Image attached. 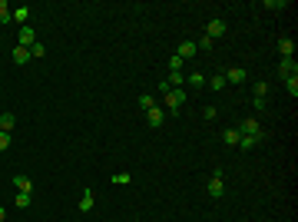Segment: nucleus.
I'll return each instance as SVG.
<instances>
[{
  "label": "nucleus",
  "mask_w": 298,
  "mask_h": 222,
  "mask_svg": "<svg viewBox=\"0 0 298 222\" xmlns=\"http://www.w3.org/2000/svg\"><path fill=\"white\" fill-rule=\"evenodd\" d=\"M163 100H166L169 113H179L182 103H186V90H172V86H166V90H163Z\"/></svg>",
  "instance_id": "nucleus-1"
},
{
  "label": "nucleus",
  "mask_w": 298,
  "mask_h": 222,
  "mask_svg": "<svg viewBox=\"0 0 298 222\" xmlns=\"http://www.w3.org/2000/svg\"><path fill=\"white\" fill-rule=\"evenodd\" d=\"M209 196H212V199L225 196V169H212V179H209Z\"/></svg>",
  "instance_id": "nucleus-2"
},
{
  "label": "nucleus",
  "mask_w": 298,
  "mask_h": 222,
  "mask_svg": "<svg viewBox=\"0 0 298 222\" xmlns=\"http://www.w3.org/2000/svg\"><path fill=\"white\" fill-rule=\"evenodd\" d=\"M235 130H239V136H262V123L259 120H255V116H245L242 123H239V126H235Z\"/></svg>",
  "instance_id": "nucleus-3"
},
{
  "label": "nucleus",
  "mask_w": 298,
  "mask_h": 222,
  "mask_svg": "<svg viewBox=\"0 0 298 222\" xmlns=\"http://www.w3.org/2000/svg\"><path fill=\"white\" fill-rule=\"evenodd\" d=\"M33 43H37V34H33V27H30V23H27V27H20V34H17V47H27V50H30Z\"/></svg>",
  "instance_id": "nucleus-4"
},
{
  "label": "nucleus",
  "mask_w": 298,
  "mask_h": 222,
  "mask_svg": "<svg viewBox=\"0 0 298 222\" xmlns=\"http://www.w3.org/2000/svg\"><path fill=\"white\" fill-rule=\"evenodd\" d=\"M225 30H229V23L215 17V20H209V27H205V37H209V40H215V37H222Z\"/></svg>",
  "instance_id": "nucleus-5"
},
{
  "label": "nucleus",
  "mask_w": 298,
  "mask_h": 222,
  "mask_svg": "<svg viewBox=\"0 0 298 222\" xmlns=\"http://www.w3.org/2000/svg\"><path fill=\"white\" fill-rule=\"evenodd\" d=\"M279 76H281V80H288V76H298V63H295V56H288V60H281V63H279Z\"/></svg>",
  "instance_id": "nucleus-6"
},
{
  "label": "nucleus",
  "mask_w": 298,
  "mask_h": 222,
  "mask_svg": "<svg viewBox=\"0 0 298 222\" xmlns=\"http://www.w3.org/2000/svg\"><path fill=\"white\" fill-rule=\"evenodd\" d=\"M93 205H96L93 189H83V196H80V212H93Z\"/></svg>",
  "instance_id": "nucleus-7"
},
{
  "label": "nucleus",
  "mask_w": 298,
  "mask_h": 222,
  "mask_svg": "<svg viewBox=\"0 0 298 222\" xmlns=\"http://www.w3.org/2000/svg\"><path fill=\"white\" fill-rule=\"evenodd\" d=\"M279 53H281V60L295 56V40H292V37H281L279 40Z\"/></svg>",
  "instance_id": "nucleus-8"
},
{
  "label": "nucleus",
  "mask_w": 298,
  "mask_h": 222,
  "mask_svg": "<svg viewBox=\"0 0 298 222\" xmlns=\"http://www.w3.org/2000/svg\"><path fill=\"white\" fill-rule=\"evenodd\" d=\"M196 53H199V50H196V43H192V40H182V43H179V50H176V56H182V60H192Z\"/></svg>",
  "instance_id": "nucleus-9"
},
{
  "label": "nucleus",
  "mask_w": 298,
  "mask_h": 222,
  "mask_svg": "<svg viewBox=\"0 0 298 222\" xmlns=\"http://www.w3.org/2000/svg\"><path fill=\"white\" fill-rule=\"evenodd\" d=\"M163 120H166V116H163V110H159V106H152V110L146 113V123L152 126V130H159V126H163Z\"/></svg>",
  "instance_id": "nucleus-10"
},
{
  "label": "nucleus",
  "mask_w": 298,
  "mask_h": 222,
  "mask_svg": "<svg viewBox=\"0 0 298 222\" xmlns=\"http://www.w3.org/2000/svg\"><path fill=\"white\" fill-rule=\"evenodd\" d=\"M259 143H265V133L262 136H239V149H255Z\"/></svg>",
  "instance_id": "nucleus-11"
},
{
  "label": "nucleus",
  "mask_w": 298,
  "mask_h": 222,
  "mask_svg": "<svg viewBox=\"0 0 298 222\" xmlns=\"http://www.w3.org/2000/svg\"><path fill=\"white\" fill-rule=\"evenodd\" d=\"M225 83H245V70L242 67H232V70H225Z\"/></svg>",
  "instance_id": "nucleus-12"
},
{
  "label": "nucleus",
  "mask_w": 298,
  "mask_h": 222,
  "mask_svg": "<svg viewBox=\"0 0 298 222\" xmlns=\"http://www.w3.org/2000/svg\"><path fill=\"white\" fill-rule=\"evenodd\" d=\"M17 126V116L14 113H0V133H10Z\"/></svg>",
  "instance_id": "nucleus-13"
},
{
  "label": "nucleus",
  "mask_w": 298,
  "mask_h": 222,
  "mask_svg": "<svg viewBox=\"0 0 298 222\" xmlns=\"http://www.w3.org/2000/svg\"><path fill=\"white\" fill-rule=\"evenodd\" d=\"M222 143H229V146H239V130H235V126H225V130H222Z\"/></svg>",
  "instance_id": "nucleus-14"
},
{
  "label": "nucleus",
  "mask_w": 298,
  "mask_h": 222,
  "mask_svg": "<svg viewBox=\"0 0 298 222\" xmlns=\"http://www.w3.org/2000/svg\"><path fill=\"white\" fill-rule=\"evenodd\" d=\"M27 20H30V7L23 3V7H17V10H14V23H20V27H27Z\"/></svg>",
  "instance_id": "nucleus-15"
},
{
  "label": "nucleus",
  "mask_w": 298,
  "mask_h": 222,
  "mask_svg": "<svg viewBox=\"0 0 298 222\" xmlns=\"http://www.w3.org/2000/svg\"><path fill=\"white\" fill-rule=\"evenodd\" d=\"M14 186H17V192H33V183H30V176H14Z\"/></svg>",
  "instance_id": "nucleus-16"
},
{
  "label": "nucleus",
  "mask_w": 298,
  "mask_h": 222,
  "mask_svg": "<svg viewBox=\"0 0 298 222\" xmlns=\"http://www.w3.org/2000/svg\"><path fill=\"white\" fill-rule=\"evenodd\" d=\"M166 67H169V73H182V67H186V60H182V56H176V53H172V56H169V63H166Z\"/></svg>",
  "instance_id": "nucleus-17"
},
{
  "label": "nucleus",
  "mask_w": 298,
  "mask_h": 222,
  "mask_svg": "<svg viewBox=\"0 0 298 222\" xmlns=\"http://www.w3.org/2000/svg\"><path fill=\"white\" fill-rule=\"evenodd\" d=\"M14 63H30V50H27V47H14Z\"/></svg>",
  "instance_id": "nucleus-18"
},
{
  "label": "nucleus",
  "mask_w": 298,
  "mask_h": 222,
  "mask_svg": "<svg viewBox=\"0 0 298 222\" xmlns=\"http://www.w3.org/2000/svg\"><path fill=\"white\" fill-rule=\"evenodd\" d=\"M152 106H156V96H152V93H143V96H139V110L149 113Z\"/></svg>",
  "instance_id": "nucleus-19"
},
{
  "label": "nucleus",
  "mask_w": 298,
  "mask_h": 222,
  "mask_svg": "<svg viewBox=\"0 0 298 222\" xmlns=\"http://www.w3.org/2000/svg\"><path fill=\"white\" fill-rule=\"evenodd\" d=\"M186 83L192 86V90H202V86H205V76H202V73H189Z\"/></svg>",
  "instance_id": "nucleus-20"
},
{
  "label": "nucleus",
  "mask_w": 298,
  "mask_h": 222,
  "mask_svg": "<svg viewBox=\"0 0 298 222\" xmlns=\"http://www.w3.org/2000/svg\"><path fill=\"white\" fill-rule=\"evenodd\" d=\"M14 20V10L7 7V0H0V23H10Z\"/></svg>",
  "instance_id": "nucleus-21"
},
{
  "label": "nucleus",
  "mask_w": 298,
  "mask_h": 222,
  "mask_svg": "<svg viewBox=\"0 0 298 222\" xmlns=\"http://www.w3.org/2000/svg\"><path fill=\"white\" fill-rule=\"evenodd\" d=\"M166 83L172 86V90H179V86H186V76H182V73H169Z\"/></svg>",
  "instance_id": "nucleus-22"
},
{
  "label": "nucleus",
  "mask_w": 298,
  "mask_h": 222,
  "mask_svg": "<svg viewBox=\"0 0 298 222\" xmlns=\"http://www.w3.org/2000/svg\"><path fill=\"white\" fill-rule=\"evenodd\" d=\"M14 203H17V209H27V205L33 203V196H30V192H17V199H14Z\"/></svg>",
  "instance_id": "nucleus-23"
},
{
  "label": "nucleus",
  "mask_w": 298,
  "mask_h": 222,
  "mask_svg": "<svg viewBox=\"0 0 298 222\" xmlns=\"http://www.w3.org/2000/svg\"><path fill=\"white\" fill-rule=\"evenodd\" d=\"M43 53H47V47H43V43H40V40H37V43L30 47V60H40V56H43Z\"/></svg>",
  "instance_id": "nucleus-24"
},
{
  "label": "nucleus",
  "mask_w": 298,
  "mask_h": 222,
  "mask_svg": "<svg viewBox=\"0 0 298 222\" xmlns=\"http://www.w3.org/2000/svg\"><path fill=\"white\" fill-rule=\"evenodd\" d=\"M113 183H116V186H126V183H132V176H130V172H113Z\"/></svg>",
  "instance_id": "nucleus-25"
},
{
  "label": "nucleus",
  "mask_w": 298,
  "mask_h": 222,
  "mask_svg": "<svg viewBox=\"0 0 298 222\" xmlns=\"http://www.w3.org/2000/svg\"><path fill=\"white\" fill-rule=\"evenodd\" d=\"M205 83H212V90H225V76L222 73H215L212 80H205Z\"/></svg>",
  "instance_id": "nucleus-26"
},
{
  "label": "nucleus",
  "mask_w": 298,
  "mask_h": 222,
  "mask_svg": "<svg viewBox=\"0 0 298 222\" xmlns=\"http://www.w3.org/2000/svg\"><path fill=\"white\" fill-rule=\"evenodd\" d=\"M285 90L292 93V96H298V76H288V80H285Z\"/></svg>",
  "instance_id": "nucleus-27"
},
{
  "label": "nucleus",
  "mask_w": 298,
  "mask_h": 222,
  "mask_svg": "<svg viewBox=\"0 0 298 222\" xmlns=\"http://www.w3.org/2000/svg\"><path fill=\"white\" fill-rule=\"evenodd\" d=\"M252 93H255V96H262V100H265V96H268V83H265V80H262V83H255V86H252Z\"/></svg>",
  "instance_id": "nucleus-28"
},
{
  "label": "nucleus",
  "mask_w": 298,
  "mask_h": 222,
  "mask_svg": "<svg viewBox=\"0 0 298 222\" xmlns=\"http://www.w3.org/2000/svg\"><path fill=\"white\" fill-rule=\"evenodd\" d=\"M265 10H285V0H265Z\"/></svg>",
  "instance_id": "nucleus-29"
},
{
  "label": "nucleus",
  "mask_w": 298,
  "mask_h": 222,
  "mask_svg": "<svg viewBox=\"0 0 298 222\" xmlns=\"http://www.w3.org/2000/svg\"><path fill=\"white\" fill-rule=\"evenodd\" d=\"M215 116H219V110H215V106H205V110H202V120H209V123H212Z\"/></svg>",
  "instance_id": "nucleus-30"
},
{
  "label": "nucleus",
  "mask_w": 298,
  "mask_h": 222,
  "mask_svg": "<svg viewBox=\"0 0 298 222\" xmlns=\"http://www.w3.org/2000/svg\"><path fill=\"white\" fill-rule=\"evenodd\" d=\"M10 149V133H0V153H7Z\"/></svg>",
  "instance_id": "nucleus-31"
},
{
  "label": "nucleus",
  "mask_w": 298,
  "mask_h": 222,
  "mask_svg": "<svg viewBox=\"0 0 298 222\" xmlns=\"http://www.w3.org/2000/svg\"><path fill=\"white\" fill-rule=\"evenodd\" d=\"M196 50H212V40H209V37H202L199 43H196Z\"/></svg>",
  "instance_id": "nucleus-32"
},
{
  "label": "nucleus",
  "mask_w": 298,
  "mask_h": 222,
  "mask_svg": "<svg viewBox=\"0 0 298 222\" xmlns=\"http://www.w3.org/2000/svg\"><path fill=\"white\" fill-rule=\"evenodd\" d=\"M252 110H255V113L265 110V100H262V96H255V100H252Z\"/></svg>",
  "instance_id": "nucleus-33"
},
{
  "label": "nucleus",
  "mask_w": 298,
  "mask_h": 222,
  "mask_svg": "<svg viewBox=\"0 0 298 222\" xmlns=\"http://www.w3.org/2000/svg\"><path fill=\"white\" fill-rule=\"evenodd\" d=\"M3 219H7V209H3V205H0V222H3Z\"/></svg>",
  "instance_id": "nucleus-34"
}]
</instances>
